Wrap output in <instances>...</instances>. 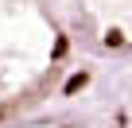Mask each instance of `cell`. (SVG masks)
<instances>
[{"label": "cell", "instance_id": "1", "mask_svg": "<svg viewBox=\"0 0 132 128\" xmlns=\"http://www.w3.org/2000/svg\"><path fill=\"white\" fill-rule=\"evenodd\" d=\"M86 82L54 0H0V128L47 109Z\"/></svg>", "mask_w": 132, "mask_h": 128}, {"label": "cell", "instance_id": "2", "mask_svg": "<svg viewBox=\"0 0 132 128\" xmlns=\"http://www.w3.org/2000/svg\"><path fill=\"white\" fill-rule=\"evenodd\" d=\"M82 70L101 89L132 82V0H54Z\"/></svg>", "mask_w": 132, "mask_h": 128}, {"label": "cell", "instance_id": "3", "mask_svg": "<svg viewBox=\"0 0 132 128\" xmlns=\"http://www.w3.org/2000/svg\"><path fill=\"white\" fill-rule=\"evenodd\" d=\"M12 128H117V113H113V97L86 78L78 89L16 120Z\"/></svg>", "mask_w": 132, "mask_h": 128}, {"label": "cell", "instance_id": "4", "mask_svg": "<svg viewBox=\"0 0 132 128\" xmlns=\"http://www.w3.org/2000/svg\"><path fill=\"white\" fill-rule=\"evenodd\" d=\"M113 97V113H117V128H132V82L120 89H105Z\"/></svg>", "mask_w": 132, "mask_h": 128}]
</instances>
